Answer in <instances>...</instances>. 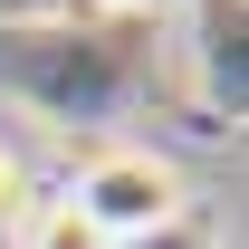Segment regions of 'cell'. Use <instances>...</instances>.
<instances>
[{"label":"cell","mask_w":249,"mask_h":249,"mask_svg":"<svg viewBox=\"0 0 249 249\" xmlns=\"http://www.w3.org/2000/svg\"><path fill=\"white\" fill-rule=\"evenodd\" d=\"M67 201H77V220H87L106 249L154 240V230L192 220V182H182V163H173V154H154V144H96V154L77 163Z\"/></svg>","instance_id":"1"},{"label":"cell","mask_w":249,"mask_h":249,"mask_svg":"<svg viewBox=\"0 0 249 249\" xmlns=\"http://www.w3.org/2000/svg\"><path fill=\"white\" fill-rule=\"evenodd\" d=\"M10 240H19V249H106L87 220H77V201H67V192H58V201H29Z\"/></svg>","instance_id":"2"},{"label":"cell","mask_w":249,"mask_h":249,"mask_svg":"<svg viewBox=\"0 0 249 249\" xmlns=\"http://www.w3.org/2000/svg\"><path fill=\"white\" fill-rule=\"evenodd\" d=\"M19 211H29V173H19V154L0 144V240L19 230Z\"/></svg>","instance_id":"3"},{"label":"cell","mask_w":249,"mask_h":249,"mask_svg":"<svg viewBox=\"0 0 249 249\" xmlns=\"http://www.w3.org/2000/svg\"><path fill=\"white\" fill-rule=\"evenodd\" d=\"M124 249H211V240H201L192 220H173V230H154V240H124Z\"/></svg>","instance_id":"4"},{"label":"cell","mask_w":249,"mask_h":249,"mask_svg":"<svg viewBox=\"0 0 249 249\" xmlns=\"http://www.w3.org/2000/svg\"><path fill=\"white\" fill-rule=\"evenodd\" d=\"M96 10H115V19H173L182 0H96Z\"/></svg>","instance_id":"5"}]
</instances>
